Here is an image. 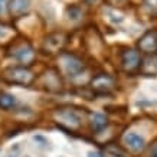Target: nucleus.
Here are the masks:
<instances>
[{
    "label": "nucleus",
    "mask_w": 157,
    "mask_h": 157,
    "mask_svg": "<svg viewBox=\"0 0 157 157\" xmlns=\"http://www.w3.org/2000/svg\"><path fill=\"white\" fill-rule=\"evenodd\" d=\"M6 79H9L10 82L14 84H22V85H29L33 81V74L26 69V68H10L5 72Z\"/></svg>",
    "instance_id": "f257e3e1"
},
{
    "label": "nucleus",
    "mask_w": 157,
    "mask_h": 157,
    "mask_svg": "<svg viewBox=\"0 0 157 157\" xmlns=\"http://www.w3.org/2000/svg\"><path fill=\"white\" fill-rule=\"evenodd\" d=\"M56 117L59 118V121L62 124H65L71 128H76L81 124V117L72 109H61V111L56 113Z\"/></svg>",
    "instance_id": "f03ea898"
},
{
    "label": "nucleus",
    "mask_w": 157,
    "mask_h": 157,
    "mask_svg": "<svg viewBox=\"0 0 157 157\" xmlns=\"http://www.w3.org/2000/svg\"><path fill=\"white\" fill-rule=\"evenodd\" d=\"M114 78L109 75H98L95 76L92 81H91V85L95 91L98 92H108L114 88Z\"/></svg>",
    "instance_id": "7ed1b4c3"
},
{
    "label": "nucleus",
    "mask_w": 157,
    "mask_h": 157,
    "mask_svg": "<svg viewBox=\"0 0 157 157\" xmlns=\"http://www.w3.org/2000/svg\"><path fill=\"white\" fill-rule=\"evenodd\" d=\"M138 48L147 53L157 52V32H147L138 40Z\"/></svg>",
    "instance_id": "20e7f679"
},
{
    "label": "nucleus",
    "mask_w": 157,
    "mask_h": 157,
    "mask_svg": "<svg viewBox=\"0 0 157 157\" xmlns=\"http://www.w3.org/2000/svg\"><path fill=\"white\" fill-rule=\"evenodd\" d=\"M124 141H125V144H127V147L130 148V150H133V151L138 153L141 151L144 148V146H146V141H144V138L140 136V134L137 133H127L125 134V137H124Z\"/></svg>",
    "instance_id": "39448f33"
},
{
    "label": "nucleus",
    "mask_w": 157,
    "mask_h": 157,
    "mask_svg": "<svg viewBox=\"0 0 157 157\" xmlns=\"http://www.w3.org/2000/svg\"><path fill=\"white\" fill-rule=\"evenodd\" d=\"M138 65H140V55L137 51H134V49L125 51L123 55V67L127 71H134L138 68Z\"/></svg>",
    "instance_id": "423d86ee"
},
{
    "label": "nucleus",
    "mask_w": 157,
    "mask_h": 157,
    "mask_svg": "<svg viewBox=\"0 0 157 157\" xmlns=\"http://www.w3.org/2000/svg\"><path fill=\"white\" fill-rule=\"evenodd\" d=\"M62 65L67 69L68 74H71V75H75V74L82 71L81 61L78 58H75L74 55H63L62 56Z\"/></svg>",
    "instance_id": "0eeeda50"
},
{
    "label": "nucleus",
    "mask_w": 157,
    "mask_h": 157,
    "mask_svg": "<svg viewBox=\"0 0 157 157\" xmlns=\"http://www.w3.org/2000/svg\"><path fill=\"white\" fill-rule=\"evenodd\" d=\"M30 7V0H10L9 10L14 16H22Z\"/></svg>",
    "instance_id": "6e6552de"
},
{
    "label": "nucleus",
    "mask_w": 157,
    "mask_h": 157,
    "mask_svg": "<svg viewBox=\"0 0 157 157\" xmlns=\"http://www.w3.org/2000/svg\"><path fill=\"white\" fill-rule=\"evenodd\" d=\"M14 58H16L19 62H22V63H29V62L33 61L35 53H33V51H32V48H29V46H22V48H19L16 51Z\"/></svg>",
    "instance_id": "1a4fd4ad"
},
{
    "label": "nucleus",
    "mask_w": 157,
    "mask_h": 157,
    "mask_svg": "<svg viewBox=\"0 0 157 157\" xmlns=\"http://www.w3.org/2000/svg\"><path fill=\"white\" fill-rule=\"evenodd\" d=\"M143 72L147 75H157V55H153L144 62Z\"/></svg>",
    "instance_id": "9d476101"
},
{
    "label": "nucleus",
    "mask_w": 157,
    "mask_h": 157,
    "mask_svg": "<svg viewBox=\"0 0 157 157\" xmlns=\"http://www.w3.org/2000/svg\"><path fill=\"white\" fill-rule=\"evenodd\" d=\"M0 105L6 109L13 108L16 105V98L12 94H9V92H2L0 94Z\"/></svg>",
    "instance_id": "9b49d317"
},
{
    "label": "nucleus",
    "mask_w": 157,
    "mask_h": 157,
    "mask_svg": "<svg viewBox=\"0 0 157 157\" xmlns=\"http://www.w3.org/2000/svg\"><path fill=\"white\" fill-rule=\"evenodd\" d=\"M105 125H107V118H105V115L94 113V114H92V127H94V130H95V131H101Z\"/></svg>",
    "instance_id": "f8f14e48"
},
{
    "label": "nucleus",
    "mask_w": 157,
    "mask_h": 157,
    "mask_svg": "<svg viewBox=\"0 0 157 157\" xmlns=\"http://www.w3.org/2000/svg\"><path fill=\"white\" fill-rule=\"evenodd\" d=\"M144 7L150 13H157V0H144Z\"/></svg>",
    "instance_id": "ddd939ff"
},
{
    "label": "nucleus",
    "mask_w": 157,
    "mask_h": 157,
    "mask_svg": "<svg viewBox=\"0 0 157 157\" xmlns=\"http://www.w3.org/2000/svg\"><path fill=\"white\" fill-rule=\"evenodd\" d=\"M148 154H150V157H157V141L154 144H151V147L148 150Z\"/></svg>",
    "instance_id": "4468645a"
},
{
    "label": "nucleus",
    "mask_w": 157,
    "mask_h": 157,
    "mask_svg": "<svg viewBox=\"0 0 157 157\" xmlns=\"http://www.w3.org/2000/svg\"><path fill=\"white\" fill-rule=\"evenodd\" d=\"M7 35H9L7 28H5V26H0V38H6Z\"/></svg>",
    "instance_id": "2eb2a0df"
},
{
    "label": "nucleus",
    "mask_w": 157,
    "mask_h": 157,
    "mask_svg": "<svg viewBox=\"0 0 157 157\" xmlns=\"http://www.w3.org/2000/svg\"><path fill=\"white\" fill-rule=\"evenodd\" d=\"M88 157H104L102 154H100V153H90L88 154Z\"/></svg>",
    "instance_id": "dca6fc26"
},
{
    "label": "nucleus",
    "mask_w": 157,
    "mask_h": 157,
    "mask_svg": "<svg viewBox=\"0 0 157 157\" xmlns=\"http://www.w3.org/2000/svg\"><path fill=\"white\" fill-rule=\"evenodd\" d=\"M3 7H5V0H0V13L3 12Z\"/></svg>",
    "instance_id": "f3484780"
}]
</instances>
